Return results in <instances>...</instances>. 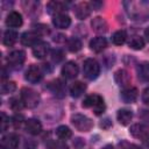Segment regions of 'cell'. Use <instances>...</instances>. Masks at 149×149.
Here are the masks:
<instances>
[{"label": "cell", "mask_w": 149, "mask_h": 149, "mask_svg": "<svg viewBox=\"0 0 149 149\" xmlns=\"http://www.w3.org/2000/svg\"><path fill=\"white\" fill-rule=\"evenodd\" d=\"M83 107L92 108L94 114L100 115L105 111V102H104V99L99 94H90L84 99Z\"/></svg>", "instance_id": "cell-1"}, {"label": "cell", "mask_w": 149, "mask_h": 149, "mask_svg": "<svg viewBox=\"0 0 149 149\" xmlns=\"http://www.w3.org/2000/svg\"><path fill=\"white\" fill-rule=\"evenodd\" d=\"M20 97H21L24 106L28 107V108H34L40 104V95L33 88L23 87L21 90V95Z\"/></svg>", "instance_id": "cell-2"}, {"label": "cell", "mask_w": 149, "mask_h": 149, "mask_svg": "<svg viewBox=\"0 0 149 149\" xmlns=\"http://www.w3.org/2000/svg\"><path fill=\"white\" fill-rule=\"evenodd\" d=\"M83 72H84V76L90 79V80H93L95 79L99 73H100V65L99 63L93 59V58H87L85 59L84 62V65H83Z\"/></svg>", "instance_id": "cell-3"}, {"label": "cell", "mask_w": 149, "mask_h": 149, "mask_svg": "<svg viewBox=\"0 0 149 149\" xmlns=\"http://www.w3.org/2000/svg\"><path fill=\"white\" fill-rule=\"evenodd\" d=\"M71 122L79 132H88L93 127V121L83 114H74L71 118Z\"/></svg>", "instance_id": "cell-4"}, {"label": "cell", "mask_w": 149, "mask_h": 149, "mask_svg": "<svg viewBox=\"0 0 149 149\" xmlns=\"http://www.w3.org/2000/svg\"><path fill=\"white\" fill-rule=\"evenodd\" d=\"M24 59H26V54H24V51H22V50H14V51H12V52L8 55V57H7L8 64H9L12 68H14V69L21 68V65L23 64Z\"/></svg>", "instance_id": "cell-5"}, {"label": "cell", "mask_w": 149, "mask_h": 149, "mask_svg": "<svg viewBox=\"0 0 149 149\" xmlns=\"http://www.w3.org/2000/svg\"><path fill=\"white\" fill-rule=\"evenodd\" d=\"M38 42H41V35L33 30V31H26L21 36V43L26 47H34Z\"/></svg>", "instance_id": "cell-6"}, {"label": "cell", "mask_w": 149, "mask_h": 149, "mask_svg": "<svg viewBox=\"0 0 149 149\" xmlns=\"http://www.w3.org/2000/svg\"><path fill=\"white\" fill-rule=\"evenodd\" d=\"M42 77H43L42 70H41L37 65H35V64L30 65V66L27 69V71H26V76H24L26 80H28L29 83H33V84L38 83V81L42 79Z\"/></svg>", "instance_id": "cell-7"}, {"label": "cell", "mask_w": 149, "mask_h": 149, "mask_svg": "<svg viewBox=\"0 0 149 149\" xmlns=\"http://www.w3.org/2000/svg\"><path fill=\"white\" fill-rule=\"evenodd\" d=\"M19 146V136L14 133L7 134L1 139V149H16Z\"/></svg>", "instance_id": "cell-8"}, {"label": "cell", "mask_w": 149, "mask_h": 149, "mask_svg": "<svg viewBox=\"0 0 149 149\" xmlns=\"http://www.w3.org/2000/svg\"><path fill=\"white\" fill-rule=\"evenodd\" d=\"M78 72H79V69H78V65L74 62H68L62 68V74L66 79H73V78H76L77 74H78Z\"/></svg>", "instance_id": "cell-9"}, {"label": "cell", "mask_w": 149, "mask_h": 149, "mask_svg": "<svg viewBox=\"0 0 149 149\" xmlns=\"http://www.w3.org/2000/svg\"><path fill=\"white\" fill-rule=\"evenodd\" d=\"M73 12H74V15L79 20H84L91 14V6L87 2H79L74 6Z\"/></svg>", "instance_id": "cell-10"}, {"label": "cell", "mask_w": 149, "mask_h": 149, "mask_svg": "<svg viewBox=\"0 0 149 149\" xmlns=\"http://www.w3.org/2000/svg\"><path fill=\"white\" fill-rule=\"evenodd\" d=\"M24 129L30 135H37L42 132V125L36 119H28L24 122Z\"/></svg>", "instance_id": "cell-11"}, {"label": "cell", "mask_w": 149, "mask_h": 149, "mask_svg": "<svg viewBox=\"0 0 149 149\" xmlns=\"http://www.w3.org/2000/svg\"><path fill=\"white\" fill-rule=\"evenodd\" d=\"M129 133H130L134 137L142 140L144 136H147V135L149 134V127L146 126V125H143V123H135V125H133V126L130 127Z\"/></svg>", "instance_id": "cell-12"}, {"label": "cell", "mask_w": 149, "mask_h": 149, "mask_svg": "<svg viewBox=\"0 0 149 149\" xmlns=\"http://www.w3.org/2000/svg\"><path fill=\"white\" fill-rule=\"evenodd\" d=\"M47 9L49 14L56 16L58 14H63L62 12L66 9V3L63 1H50L47 5Z\"/></svg>", "instance_id": "cell-13"}, {"label": "cell", "mask_w": 149, "mask_h": 149, "mask_svg": "<svg viewBox=\"0 0 149 149\" xmlns=\"http://www.w3.org/2000/svg\"><path fill=\"white\" fill-rule=\"evenodd\" d=\"M49 50H50L49 44H48L47 42L41 41V42H38L36 45L33 47V55H34L36 58L42 59V58H44V57L48 55Z\"/></svg>", "instance_id": "cell-14"}, {"label": "cell", "mask_w": 149, "mask_h": 149, "mask_svg": "<svg viewBox=\"0 0 149 149\" xmlns=\"http://www.w3.org/2000/svg\"><path fill=\"white\" fill-rule=\"evenodd\" d=\"M22 22H23V20H22L21 14L17 13V12H15V10L10 12V13L7 15V17H6V24H7L8 27H10V28L21 27V26H22Z\"/></svg>", "instance_id": "cell-15"}, {"label": "cell", "mask_w": 149, "mask_h": 149, "mask_svg": "<svg viewBox=\"0 0 149 149\" xmlns=\"http://www.w3.org/2000/svg\"><path fill=\"white\" fill-rule=\"evenodd\" d=\"M120 97H121V99H122L125 102L132 104V102H134V101L137 99V90H136L135 87H132V86L125 87V88L121 91Z\"/></svg>", "instance_id": "cell-16"}, {"label": "cell", "mask_w": 149, "mask_h": 149, "mask_svg": "<svg viewBox=\"0 0 149 149\" xmlns=\"http://www.w3.org/2000/svg\"><path fill=\"white\" fill-rule=\"evenodd\" d=\"M114 79H115L116 84L120 85V86H122V87H128V84H130V76L123 69H120V70H118L115 72Z\"/></svg>", "instance_id": "cell-17"}, {"label": "cell", "mask_w": 149, "mask_h": 149, "mask_svg": "<svg viewBox=\"0 0 149 149\" xmlns=\"http://www.w3.org/2000/svg\"><path fill=\"white\" fill-rule=\"evenodd\" d=\"M52 23L56 28L59 29H66L70 24H71V19L69 15L66 14H58L56 16H54L52 19Z\"/></svg>", "instance_id": "cell-18"}, {"label": "cell", "mask_w": 149, "mask_h": 149, "mask_svg": "<svg viewBox=\"0 0 149 149\" xmlns=\"http://www.w3.org/2000/svg\"><path fill=\"white\" fill-rule=\"evenodd\" d=\"M107 47V41L102 36H97L90 41V49L94 52H101Z\"/></svg>", "instance_id": "cell-19"}, {"label": "cell", "mask_w": 149, "mask_h": 149, "mask_svg": "<svg viewBox=\"0 0 149 149\" xmlns=\"http://www.w3.org/2000/svg\"><path fill=\"white\" fill-rule=\"evenodd\" d=\"M91 26H92V29L98 33V34H102V33H106L107 31V22L105 19L100 17V16H97L94 17L92 21H91Z\"/></svg>", "instance_id": "cell-20"}, {"label": "cell", "mask_w": 149, "mask_h": 149, "mask_svg": "<svg viewBox=\"0 0 149 149\" xmlns=\"http://www.w3.org/2000/svg\"><path fill=\"white\" fill-rule=\"evenodd\" d=\"M116 119H118V121L121 125L126 126V125H128L132 121V119H133V112L129 111V109H126V108H121L116 113Z\"/></svg>", "instance_id": "cell-21"}, {"label": "cell", "mask_w": 149, "mask_h": 149, "mask_svg": "<svg viewBox=\"0 0 149 149\" xmlns=\"http://www.w3.org/2000/svg\"><path fill=\"white\" fill-rule=\"evenodd\" d=\"M137 76L142 81H149V62H143L137 65Z\"/></svg>", "instance_id": "cell-22"}, {"label": "cell", "mask_w": 149, "mask_h": 149, "mask_svg": "<svg viewBox=\"0 0 149 149\" xmlns=\"http://www.w3.org/2000/svg\"><path fill=\"white\" fill-rule=\"evenodd\" d=\"M49 88L51 90V92H52L55 95H57V97H59V98H62V97L64 95L65 87H64V84H63L59 79H56V80H54L52 83H50Z\"/></svg>", "instance_id": "cell-23"}, {"label": "cell", "mask_w": 149, "mask_h": 149, "mask_svg": "<svg viewBox=\"0 0 149 149\" xmlns=\"http://www.w3.org/2000/svg\"><path fill=\"white\" fill-rule=\"evenodd\" d=\"M86 90V85L81 81H74L71 86H70V94L73 98H78L80 97Z\"/></svg>", "instance_id": "cell-24"}, {"label": "cell", "mask_w": 149, "mask_h": 149, "mask_svg": "<svg viewBox=\"0 0 149 149\" xmlns=\"http://www.w3.org/2000/svg\"><path fill=\"white\" fill-rule=\"evenodd\" d=\"M17 41V33L12 30V29H8L5 31L3 34V38H2V42L7 47H12L14 45V43Z\"/></svg>", "instance_id": "cell-25"}, {"label": "cell", "mask_w": 149, "mask_h": 149, "mask_svg": "<svg viewBox=\"0 0 149 149\" xmlns=\"http://www.w3.org/2000/svg\"><path fill=\"white\" fill-rule=\"evenodd\" d=\"M128 45L129 48L134 49V50H141L143 49L144 47V40L141 37V36H137V35H134L129 38L128 41Z\"/></svg>", "instance_id": "cell-26"}, {"label": "cell", "mask_w": 149, "mask_h": 149, "mask_svg": "<svg viewBox=\"0 0 149 149\" xmlns=\"http://www.w3.org/2000/svg\"><path fill=\"white\" fill-rule=\"evenodd\" d=\"M127 40V33L121 29V30H116L113 35H112V41L114 44L116 45H122Z\"/></svg>", "instance_id": "cell-27"}, {"label": "cell", "mask_w": 149, "mask_h": 149, "mask_svg": "<svg viewBox=\"0 0 149 149\" xmlns=\"http://www.w3.org/2000/svg\"><path fill=\"white\" fill-rule=\"evenodd\" d=\"M83 44H81V41L77 37H71L69 41H68V49L69 51L71 52H77L81 49Z\"/></svg>", "instance_id": "cell-28"}, {"label": "cell", "mask_w": 149, "mask_h": 149, "mask_svg": "<svg viewBox=\"0 0 149 149\" xmlns=\"http://www.w3.org/2000/svg\"><path fill=\"white\" fill-rule=\"evenodd\" d=\"M56 135L61 139V140H68L72 136V132L70 130L69 127L66 126H59L57 129H56Z\"/></svg>", "instance_id": "cell-29"}, {"label": "cell", "mask_w": 149, "mask_h": 149, "mask_svg": "<svg viewBox=\"0 0 149 149\" xmlns=\"http://www.w3.org/2000/svg\"><path fill=\"white\" fill-rule=\"evenodd\" d=\"M15 88H16V84H15L14 81H9V80H8V81H2L1 87H0L2 94L12 93V92L15 91Z\"/></svg>", "instance_id": "cell-30"}, {"label": "cell", "mask_w": 149, "mask_h": 149, "mask_svg": "<svg viewBox=\"0 0 149 149\" xmlns=\"http://www.w3.org/2000/svg\"><path fill=\"white\" fill-rule=\"evenodd\" d=\"M9 104H10L12 109H14V111H16V112H19V111H21L23 107H26L24 104H23V101H22V99H21V97H20V98H12L10 101H9Z\"/></svg>", "instance_id": "cell-31"}, {"label": "cell", "mask_w": 149, "mask_h": 149, "mask_svg": "<svg viewBox=\"0 0 149 149\" xmlns=\"http://www.w3.org/2000/svg\"><path fill=\"white\" fill-rule=\"evenodd\" d=\"M63 58H64V52H63L62 50L56 49V50H52V51H51V59H52L55 63L61 62Z\"/></svg>", "instance_id": "cell-32"}, {"label": "cell", "mask_w": 149, "mask_h": 149, "mask_svg": "<svg viewBox=\"0 0 149 149\" xmlns=\"http://www.w3.org/2000/svg\"><path fill=\"white\" fill-rule=\"evenodd\" d=\"M8 126H9V118H7L5 113H1V126H0L1 132H5Z\"/></svg>", "instance_id": "cell-33"}, {"label": "cell", "mask_w": 149, "mask_h": 149, "mask_svg": "<svg viewBox=\"0 0 149 149\" xmlns=\"http://www.w3.org/2000/svg\"><path fill=\"white\" fill-rule=\"evenodd\" d=\"M120 148L121 149H141L139 146L134 144V143H129V142H126V141H122L119 143Z\"/></svg>", "instance_id": "cell-34"}, {"label": "cell", "mask_w": 149, "mask_h": 149, "mask_svg": "<svg viewBox=\"0 0 149 149\" xmlns=\"http://www.w3.org/2000/svg\"><path fill=\"white\" fill-rule=\"evenodd\" d=\"M49 149H68V146L64 142H54Z\"/></svg>", "instance_id": "cell-35"}, {"label": "cell", "mask_w": 149, "mask_h": 149, "mask_svg": "<svg viewBox=\"0 0 149 149\" xmlns=\"http://www.w3.org/2000/svg\"><path fill=\"white\" fill-rule=\"evenodd\" d=\"M142 100H143V102L146 105L149 106V87L143 91V93H142Z\"/></svg>", "instance_id": "cell-36"}, {"label": "cell", "mask_w": 149, "mask_h": 149, "mask_svg": "<svg viewBox=\"0 0 149 149\" xmlns=\"http://www.w3.org/2000/svg\"><path fill=\"white\" fill-rule=\"evenodd\" d=\"M22 120H23L22 115H15V116L13 118V121H12V122L14 123V126H15V127H20V125H21Z\"/></svg>", "instance_id": "cell-37"}, {"label": "cell", "mask_w": 149, "mask_h": 149, "mask_svg": "<svg viewBox=\"0 0 149 149\" xmlns=\"http://www.w3.org/2000/svg\"><path fill=\"white\" fill-rule=\"evenodd\" d=\"M111 126H112V122H111L108 119L104 120V121L100 123V127H101V128H104V129H107V128H109Z\"/></svg>", "instance_id": "cell-38"}, {"label": "cell", "mask_w": 149, "mask_h": 149, "mask_svg": "<svg viewBox=\"0 0 149 149\" xmlns=\"http://www.w3.org/2000/svg\"><path fill=\"white\" fill-rule=\"evenodd\" d=\"M90 6H92V7H93V9H99V8H100V6H102V2L93 1V2H91V3H90Z\"/></svg>", "instance_id": "cell-39"}, {"label": "cell", "mask_w": 149, "mask_h": 149, "mask_svg": "<svg viewBox=\"0 0 149 149\" xmlns=\"http://www.w3.org/2000/svg\"><path fill=\"white\" fill-rule=\"evenodd\" d=\"M142 143H143V144H144L147 148H149V134L142 139Z\"/></svg>", "instance_id": "cell-40"}, {"label": "cell", "mask_w": 149, "mask_h": 149, "mask_svg": "<svg viewBox=\"0 0 149 149\" xmlns=\"http://www.w3.org/2000/svg\"><path fill=\"white\" fill-rule=\"evenodd\" d=\"M144 36H146V38L148 40V42H149V27L144 30Z\"/></svg>", "instance_id": "cell-41"}, {"label": "cell", "mask_w": 149, "mask_h": 149, "mask_svg": "<svg viewBox=\"0 0 149 149\" xmlns=\"http://www.w3.org/2000/svg\"><path fill=\"white\" fill-rule=\"evenodd\" d=\"M102 149H114V148H113V147H112L111 144H107V146H105V147H104Z\"/></svg>", "instance_id": "cell-42"}]
</instances>
